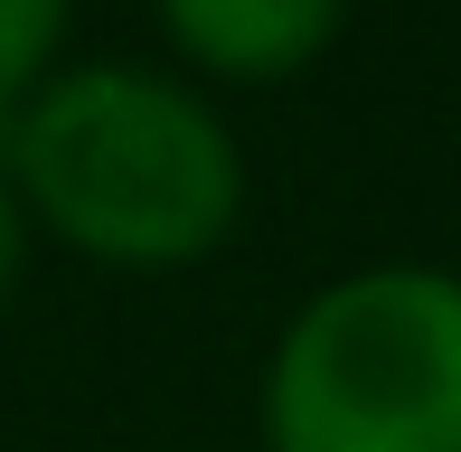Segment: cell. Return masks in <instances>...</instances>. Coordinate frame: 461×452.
Instances as JSON below:
<instances>
[{
  "instance_id": "6da1fadb",
  "label": "cell",
  "mask_w": 461,
  "mask_h": 452,
  "mask_svg": "<svg viewBox=\"0 0 461 452\" xmlns=\"http://www.w3.org/2000/svg\"><path fill=\"white\" fill-rule=\"evenodd\" d=\"M29 226L95 264H198L245 217L236 132L151 67H57L0 132Z\"/></svg>"
},
{
  "instance_id": "7a4b0ae2",
  "label": "cell",
  "mask_w": 461,
  "mask_h": 452,
  "mask_svg": "<svg viewBox=\"0 0 461 452\" xmlns=\"http://www.w3.org/2000/svg\"><path fill=\"white\" fill-rule=\"evenodd\" d=\"M264 452H461V274L358 264L283 321Z\"/></svg>"
},
{
  "instance_id": "3957f363",
  "label": "cell",
  "mask_w": 461,
  "mask_h": 452,
  "mask_svg": "<svg viewBox=\"0 0 461 452\" xmlns=\"http://www.w3.org/2000/svg\"><path fill=\"white\" fill-rule=\"evenodd\" d=\"M348 0H160V29L226 86H283L339 38Z\"/></svg>"
},
{
  "instance_id": "277c9868",
  "label": "cell",
  "mask_w": 461,
  "mask_h": 452,
  "mask_svg": "<svg viewBox=\"0 0 461 452\" xmlns=\"http://www.w3.org/2000/svg\"><path fill=\"white\" fill-rule=\"evenodd\" d=\"M57 48H67V0H0V132L57 76Z\"/></svg>"
},
{
  "instance_id": "5b68a950",
  "label": "cell",
  "mask_w": 461,
  "mask_h": 452,
  "mask_svg": "<svg viewBox=\"0 0 461 452\" xmlns=\"http://www.w3.org/2000/svg\"><path fill=\"white\" fill-rule=\"evenodd\" d=\"M19 255H29V208L10 189V160H0V302L19 293Z\"/></svg>"
}]
</instances>
